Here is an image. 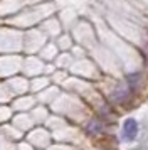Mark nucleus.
Segmentation results:
<instances>
[{"mask_svg": "<svg viewBox=\"0 0 148 150\" xmlns=\"http://www.w3.org/2000/svg\"><path fill=\"white\" fill-rule=\"evenodd\" d=\"M138 122L135 120V118H126L125 122H123V127H121V137H123V140H126V142H131L136 138L138 135Z\"/></svg>", "mask_w": 148, "mask_h": 150, "instance_id": "1", "label": "nucleus"}, {"mask_svg": "<svg viewBox=\"0 0 148 150\" xmlns=\"http://www.w3.org/2000/svg\"><path fill=\"white\" fill-rule=\"evenodd\" d=\"M87 132H91V133H99L101 132V123L99 122H91L89 127H87Z\"/></svg>", "mask_w": 148, "mask_h": 150, "instance_id": "2", "label": "nucleus"}]
</instances>
